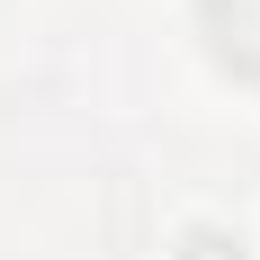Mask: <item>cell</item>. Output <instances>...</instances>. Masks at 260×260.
<instances>
[{
    "label": "cell",
    "mask_w": 260,
    "mask_h": 260,
    "mask_svg": "<svg viewBox=\"0 0 260 260\" xmlns=\"http://www.w3.org/2000/svg\"><path fill=\"white\" fill-rule=\"evenodd\" d=\"M198 27H207V45L224 72L260 81V0H198Z\"/></svg>",
    "instance_id": "cell-1"
},
{
    "label": "cell",
    "mask_w": 260,
    "mask_h": 260,
    "mask_svg": "<svg viewBox=\"0 0 260 260\" xmlns=\"http://www.w3.org/2000/svg\"><path fill=\"white\" fill-rule=\"evenodd\" d=\"M180 260H242V242H234V234H215V224H198V234L180 242Z\"/></svg>",
    "instance_id": "cell-2"
}]
</instances>
